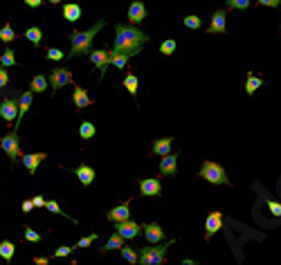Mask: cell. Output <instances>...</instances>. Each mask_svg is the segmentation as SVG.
Instances as JSON below:
<instances>
[{"instance_id":"15","label":"cell","mask_w":281,"mask_h":265,"mask_svg":"<svg viewBox=\"0 0 281 265\" xmlns=\"http://www.w3.org/2000/svg\"><path fill=\"white\" fill-rule=\"evenodd\" d=\"M90 61L95 68L101 70V77H104L106 68L111 65V52H106V50H90Z\"/></svg>"},{"instance_id":"46","label":"cell","mask_w":281,"mask_h":265,"mask_svg":"<svg viewBox=\"0 0 281 265\" xmlns=\"http://www.w3.org/2000/svg\"><path fill=\"white\" fill-rule=\"evenodd\" d=\"M259 5H265V7H279L281 0H256Z\"/></svg>"},{"instance_id":"23","label":"cell","mask_w":281,"mask_h":265,"mask_svg":"<svg viewBox=\"0 0 281 265\" xmlns=\"http://www.w3.org/2000/svg\"><path fill=\"white\" fill-rule=\"evenodd\" d=\"M14 254H16V245L11 243V240H0V259L11 263Z\"/></svg>"},{"instance_id":"24","label":"cell","mask_w":281,"mask_h":265,"mask_svg":"<svg viewBox=\"0 0 281 265\" xmlns=\"http://www.w3.org/2000/svg\"><path fill=\"white\" fill-rule=\"evenodd\" d=\"M124 247V238H122V234L119 232H115L111 236V238L106 240V245H101V254L104 252H111V249H122Z\"/></svg>"},{"instance_id":"33","label":"cell","mask_w":281,"mask_h":265,"mask_svg":"<svg viewBox=\"0 0 281 265\" xmlns=\"http://www.w3.org/2000/svg\"><path fill=\"white\" fill-rule=\"evenodd\" d=\"M175 48H178V45H175L173 38H167V41H162V45H160V52L165 54V56H171V54L175 52Z\"/></svg>"},{"instance_id":"34","label":"cell","mask_w":281,"mask_h":265,"mask_svg":"<svg viewBox=\"0 0 281 265\" xmlns=\"http://www.w3.org/2000/svg\"><path fill=\"white\" fill-rule=\"evenodd\" d=\"M122 254H124V259H126L128 263H133V265L140 263V256H138V252H135L133 247H126V245H124V247H122Z\"/></svg>"},{"instance_id":"17","label":"cell","mask_w":281,"mask_h":265,"mask_svg":"<svg viewBox=\"0 0 281 265\" xmlns=\"http://www.w3.org/2000/svg\"><path fill=\"white\" fill-rule=\"evenodd\" d=\"M72 173L77 175V178H79V182L84 186H88V185H92V182H95V169H92L90 164H81V166H75V169H72Z\"/></svg>"},{"instance_id":"29","label":"cell","mask_w":281,"mask_h":265,"mask_svg":"<svg viewBox=\"0 0 281 265\" xmlns=\"http://www.w3.org/2000/svg\"><path fill=\"white\" fill-rule=\"evenodd\" d=\"M128 58H131V56H126V54L115 52V50H112V52H111V65H115L117 70H122V68H126Z\"/></svg>"},{"instance_id":"13","label":"cell","mask_w":281,"mask_h":265,"mask_svg":"<svg viewBox=\"0 0 281 265\" xmlns=\"http://www.w3.org/2000/svg\"><path fill=\"white\" fill-rule=\"evenodd\" d=\"M106 218L111 220L112 225L128 220V218H131V202H124V205H119V207L108 209V212H106Z\"/></svg>"},{"instance_id":"47","label":"cell","mask_w":281,"mask_h":265,"mask_svg":"<svg viewBox=\"0 0 281 265\" xmlns=\"http://www.w3.org/2000/svg\"><path fill=\"white\" fill-rule=\"evenodd\" d=\"M27 7H41L43 5V0H23Z\"/></svg>"},{"instance_id":"43","label":"cell","mask_w":281,"mask_h":265,"mask_svg":"<svg viewBox=\"0 0 281 265\" xmlns=\"http://www.w3.org/2000/svg\"><path fill=\"white\" fill-rule=\"evenodd\" d=\"M70 254H72V247H58L56 252H54L56 259H63V256H70Z\"/></svg>"},{"instance_id":"27","label":"cell","mask_w":281,"mask_h":265,"mask_svg":"<svg viewBox=\"0 0 281 265\" xmlns=\"http://www.w3.org/2000/svg\"><path fill=\"white\" fill-rule=\"evenodd\" d=\"M261 85H263V79H259L256 75H252V72H250V75H248V81H245V92H248V95H254V92L259 90Z\"/></svg>"},{"instance_id":"41","label":"cell","mask_w":281,"mask_h":265,"mask_svg":"<svg viewBox=\"0 0 281 265\" xmlns=\"http://www.w3.org/2000/svg\"><path fill=\"white\" fill-rule=\"evenodd\" d=\"M48 58H50V61H61V58H63V52L56 50V48H50L48 50Z\"/></svg>"},{"instance_id":"45","label":"cell","mask_w":281,"mask_h":265,"mask_svg":"<svg viewBox=\"0 0 281 265\" xmlns=\"http://www.w3.org/2000/svg\"><path fill=\"white\" fill-rule=\"evenodd\" d=\"M21 209H23V212H25V213H29V212H32V209H36V207H34V200H23Z\"/></svg>"},{"instance_id":"2","label":"cell","mask_w":281,"mask_h":265,"mask_svg":"<svg viewBox=\"0 0 281 265\" xmlns=\"http://www.w3.org/2000/svg\"><path fill=\"white\" fill-rule=\"evenodd\" d=\"M106 27V21L101 18L97 21L90 29H84V32H72L70 34V43H72V50H70V56H81V54H88L92 48V38L97 36L99 29Z\"/></svg>"},{"instance_id":"4","label":"cell","mask_w":281,"mask_h":265,"mask_svg":"<svg viewBox=\"0 0 281 265\" xmlns=\"http://www.w3.org/2000/svg\"><path fill=\"white\" fill-rule=\"evenodd\" d=\"M165 252H167V245H160V243L146 245L140 252V265H162L165 263Z\"/></svg>"},{"instance_id":"26","label":"cell","mask_w":281,"mask_h":265,"mask_svg":"<svg viewBox=\"0 0 281 265\" xmlns=\"http://www.w3.org/2000/svg\"><path fill=\"white\" fill-rule=\"evenodd\" d=\"M16 36H18V34L11 29V23H5L2 29H0V41L5 43V45H11V43L16 41Z\"/></svg>"},{"instance_id":"28","label":"cell","mask_w":281,"mask_h":265,"mask_svg":"<svg viewBox=\"0 0 281 265\" xmlns=\"http://www.w3.org/2000/svg\"><path fill=\"white\" fill-rule=\"evenodd\" d=\"M95 132H97V128H95V124L92 122H81V126H79V135H81V139H92L95 137Z\"/></svg>"},{"instance_id":"10","label":"cell","mask_w":281,"mask_h":265,"mask_svg":"<svg viewBox=\"0 0 281 265\" xmlns=\"http://www.w3.org/2000/svg\"><path fill=\"white\" fill-rule=\"evenodd\" d=\"M0 117L5 119L7 124H16L18 119V101L11 97V99H5V101H0Z\"/></svg>"},{"instance_id":"40","label":"cell","mask_w":281,"mask_h":265,"mask_svg":"<svg viewBox=\"0 0 281 265\" xmlns=\"http://www.w3.org/2000/svg\"><path fill=\"white\" fill-rule=\"evenodd\" d=\"M97 240V234H88V236H84V238H79V243H77V247H88V245H92Z\"/></svg>"},{"instance_id":"25","label":"cell","mask_w":281,"mask_h":265,"mask_svg":"<svg viewBox=\"0 0 281 265\" xmlns=\"http://www.w3.org/2000/svg\"><path fill=\"white\" fill-rule=\"evenodd\" d=\"M48 83H50L48 77L36 75L32 79V83H29V90H32V92H45V90H48Z\"/></svg>"},{"instance_id":"5","label":"cell","mask_w":281,"mask_h":265,"mask_svg":"<svg viewBox=\"0 0 281 265\" xmlns=\"http://www.w3.org/2000/svg\"><path fill=\"white\" fill-rule=\"evenodd\" d=\"M0 146H2V151H5V155L11 159V164L16 162L18 158H21V142H18V132L11 131L7 132L5 137H0Z\"/></svg>"},{"instance_id":"11","label":"cell","mask_w":281,"mask_h":265,"mask_svg":"<svg viewBox=\"0 0 281 265\" xmlns=\"http://www.w3.org/2000/svg\"><path fill=\"white\" fill-rule=\"evenodd\" d=\"M178 158H180V153H167V155H162V162H160V175H167V178H171V175L178 173Z\"/></svg>"},{"instance_id":"14","label":"cell","mask_w":281,"mask_h":265,"mask_svg":"<svg viewBox=\"0 0 281 265\" xmlns=\"http://www.w3.org/2000/svg\"><path fill=\"white\" fill-rule=\"evenodd\" d=\"M146 18V7H144L142 0H133L131 7H128V23L131 25H140V23Z\"/></svg>"},{"instance_id":"18","label":"cell","mask_w":281,"mask_h":265,"mask_svg":"<svg viewBox=\"0 0 281 265\" xmlns=\"http://www.w3.org/2000/svg\"><path fill=\"white\" fill-rule=\"evenodd\" d=\"M32 101H34L32 90L21 92V97H18V119H16V128H18V124H21V119L25 117V112L29 110V106H32Z\"/></svg>"},{"instance_id":"16","label":"cell","mask_w":281,"mask_h":265,"mask_svg":"<svg viewBox=\"0 0 281 265\" xmlns=\"http://www.w3.org/2000/svg\"><path fill=\"white\" fill-rule=\"evenodd\" d=\"M142 229H144V236H146V240L149 243H162L165 240V229L160 227L158 223H146V225H142Z\"/></svg>"},{"instance_id":"42","label":"cell","mask_w":281,"mask_h":265,"mask_svg":"<svg viewBox=\"0 0 281 265\" xmlns=\"http://www.w3.org/2000/svg\"><path fill=\"white\" fill-rule=\"evenodd\" d=\"M7 83H9V72L5 65H0V88H5Z\"/></svg>"},{"instance_id":"38","label":"cell","mask_w":281,"mask_h":265,"mask_svg":"<svg viewBox=\"0 0 281 265\" xmlns=\"http://www.w3.org/2000/svg\"><path fill=\"white\" fill-rule=\"evenodd\" d=\"M45 209H48V212H52V213H56V216H65V212L58 207L56 200H48V202H45Z\"/></svg>"},{"instance_id":"31","label":"cell","mask_w":281,"mask_h":265,"mask_svg":"<svg viewBox=\"0 0 281 265\" xmlns=\"http://www.w3.org/2000/svg\"><path fill=\"white\" fill-rule=\"evenodd\" d=\"M25 38L27 41H32L34 45H41V41H43V29L41 27H29L25 32Z\"/></svg>"},{"instance_id":"39","label":"cell","mask_w":281,"mask_h":265,"mask_svg":"<svg viewBox=\"0 0 281 265\" xmlns=\"http://www.w3.org/2000/svg\"><path fill=\"white\" fill-rule=\"evenodd\" d=\"M25 240H29V243H41V234L34 232L32 227H25Z\"/></svg>"},{"instance_id":"32","label":"cell","mask_w":281,"mask_h":265,"mask_svg":"<svg viewBox=\"0 0 281 265\" xmlns=\"http://www.w3.org/2000/svg\"><path fill=\"white\" fill-rule=\"evenodd\" d=\"M0 65H5V68H11V65H16V54L11 48H5L2 56H0Z\"/></svg>"},{"instance_id":"50","label":"cell","mask_w":281,"mask_h":265,"mask_svg":"<svg viewBox=\"0 0 281 265\" xmlns=\"http://www.w3.org/2000/svg\"><path fill=\"white\" fill-rule=\"evenodd\" d=\"M279 29H281V27H279Z\"/></svg>"},{"instance_id":"48","label":"cell","mask_w":281,"mask_h":265,"mask_svg":"<svg viewBox=\"0 0 281 265\" xmlns=\"http://www.w3.org/2000/svg\"><path fill=\"white\" fill-rule=\"evenodd\" d=\"M34 263L36 265H48L50 259H45V256H34Z\"/></svg>"},{"instance_id":"3","label":"cell","mask_w":281,"mask_h":265,"mask_svg":"<svg viewBox=\"0 0 281 265\" xmlns=\"http://www.w3.org/2000/svg\"><path fill=\"white\" fill-rule=\"evenodd\" d=\"M202 178V180H207L209 185H218V186H223V185H229V178H227V171L223 169V166L218 164V162H202L200 166V173H198Z\"/></svg>"},{"instance_id":"12","label":"cell","mask_w":281,"mask_h":265,"mask_svg":"<svg viewBox=\"0 0 281 265\" xmlns=\"http://www.w3.org/2000/svg\"><path fill=\"white\" fill-rule=\"evenodd\" d=\"M140 229H142V225H138L135 220H131V218L124 220V223H115V232L122 234L124 240H133L140 234Z\"/></svg>"},{"instance_id":"30","label":"cell","mask_w":281,"mask_h":265,"mask_svg":"<svg viewBox=\"0 0 281 265\" xmlns=\"http://www.w3.org/2000/svg\"><path fill=\"white\" fill-rule=\"evenodd\" d=\"M124 88L131 92V97H138V77L133 75V72H128V75L124 77Z\"/></svg>"},{"instance_id":"35","label":"cell","mask_w":281,"mask_h":265,"mask_svg":"<svg viewBox=\"0 0 281 265\" xmlns=\"http://www.w3.org/2000/svg\"><path fill=\"white\" fill-rule=\"evenodd\" d=\"M185 27H189V29H200V27H202V18L189 14V16H185Z\"/></svg>"},{"instance_id":"22","label":"cell","mask_w":281,"mask_h":265,"mask_svg":"<svg viewBox=\"0 0 281 265\" xmlns=\"http://www.w3.org/2000/svg\"><path fill=\"white\" fill-rule=\"evenodd\" d=\"M171 146H173V137L155 139V142H153V149H151V153H153V155H167V153H171Z\"/></svg>"},{"instance_id":"1","label":"cell","mask_w":281,"mask_h":265,"mask_svg":"<svg viewBox=\"0 0 281 265\" xmlns=\"http://www.w3.org/2000/svg\"><path fill=\"white\" fill-rule=\"evenodd\" d=\"M146 43H149V36L142 29H138V25H131V23L124 25V23H119L115 27V45H112L115 52H122L133 58L135 54L142 52V48Z\"/></svg>"},{"instance_id":"49","label":"cell","mask_w":281,"mask_h":265,"mask_svg":"<svg viewBox=\"0 0 281 265\" xmlns=\"http://www.w3.org/2000/svg\"><path fill=\"white\" fill-rule=\"evenodd\" d=\"M50 2H52V5H58V2H63V0H50Z\"/></svg>"},{"instance_id":"9","label":"cell","mask_w":281,"mask_h":265,"mask_svg":"<svg viewBox=\"0 0 281 265\" xmlns=\"http://www.w3.org/2000/svg\"><path fill=\"white\" fill-rule=\"evenodd\" d=\"M209 34H225L227 32V14L225 9H216L214 11L212 21H209V27H207Z\"/></svg>"},{"instance_id":"20","label":"cell","mask_w":281,"mask_h":265,"mask_svg":"<svg viewBox=\"0 0 281 265\" xmlns=\"http://www.w3.org/2000/svg\"><path fill=\"white\" fill-rule=\"evenodd\" d=\"M48 158L45 153H32V155H21V159H23V164L27 166V171L29 173H36V169H38V164H41L43 159Z\"/></svg>"},{"instance_id":"19","label":"cell","mask_w":281,"mask_h":265,"mask_svg":"<svg viewBox=\"0 0 281 265\" xmlns=\"http://www.w3.org/2000/svg\"><path fill=\"white\" fill-rule=\"evenodd\" d=\"M72 99H75V106H77V110H79V112L92 104V99L88 97V92H85L81 85H75V95H72Z\"/></svg>"},{"instance_id":"44","label":"cell","mask_w":281,"mask_h":265,"mask_svg":"<svg viewBox=\"0 0 281 265\" xmlns=\"http://www.w3.org/2000/svg\"><path fill=\"white\" fill-rule=\"evenodd\" d=\"M32 200H34V207H38V209H45V202H48V200H45V198H43V196H34Z\"/></svg>"},{"instance_id":"8","label":"cell","mask_w":281,"mask_h":265,"mask_svg":"<svg viewBox=\"0 0 281 265\" xmlns=\"http://www.w3.org/2000/svg\"><path fill=\"white\" fill-rule=\"evenodd\" d=\"M140 196L144 198H160L162 196V185H160V178H144L140 180Z\"/></svg>"},{"instance_id":"37","label":"cell","mask_w":281,"mask_h":265,"mask_svg":"<svg viewBox=\"0 0 281 265\" xmlns=\"http://www.w3.org/2000/svg\"><path fill=\"white\" fill-rule=\"evenodd\" d=\"M265 205H268V209H270L272 213H275L277 218H281V205L277 200H272L270 196H265Z\"/></svg>"},{"instance_id":"7","label":"cell","mask_w":281,"mask_h":265,"mask_svg":"<svg viewBox=\"0 0 281 265\" xmlns=\"http://www.w3.org/2000/svg\"><path fill=\"white\" fill-rule=\"evenodd\" d=\"M223 229V213L221 212H212L205 220V240H212L218 232Z\"/></svg>"},{"instance_id":"21","label":"cell","mask_w":281,"mask_h":265,"mask_svg":"<svg viewBox=\"0 0 281 265\" xmlns=\"http://www.w3.org/2000/svg\"><path fill=\"white\" fill-rule=\"evenodd\" d=\"M81 16H84V11H81V7L77 2H65L63 5V18L68 23H77Z\"/></svg>"},{"instance_id":"36","label":"cell","mask_w":281,"mask_h":265,"mask_svg":"<svg viewBox=\"0 0 281 265\" xmlns=\"http://www.w3.org/2000/svg\"><path fill=\"white\" fill-rule=\"evenodd\" d=\"M250 2H252V0H225V5L229 7V9H248L250 7Z\"/></svg>"},{"instance_id":"6","label":"cell","mask_w":281,"mask_h":265,"mask_svg":"<svg viewBox=\"0 0 281 265\" xmlns=\"http://www.w3.org/2000/svg\"><path fill=\"white\" fill-rule=\"evenodd\" d=\"M50 85H52V90L56 92L58 88H63V85H68V83H72V72L70 70H65V68H52L50 70Z\"/></svg>"}]
</instances>
